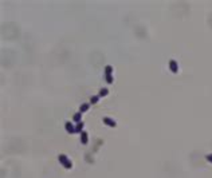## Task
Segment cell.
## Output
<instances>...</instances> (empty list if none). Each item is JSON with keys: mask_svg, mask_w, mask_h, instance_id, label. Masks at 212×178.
<instances>
[{"mask_svg": "<svg viewBox=\"0 0 212 178\" xmlns=\"http://www.w3.org/2000/svg\"><path fill=\"white\" fill-rule=\"evenodd\" d=\"M58 159H59V162L63 165V167H65V169H71V167H73V163H71V161L69 159V157H67V155L59 154Z\"/></svg>", "mask_w": 212, "mask_h": 178, "instance_id": "cell-1", "label": "cell"}, {"mask_svg": "<svg viewBox=\"0 0 212 178\" xmlns=\"http://www.w3.org/2000/svg\"><path fill=\"white\" fill-rule=\"evenodd\" d=\"M65 129H66V131L69 133V134H74V133H75V126L71 125L70 120H67V122L65 123Z\"/></svg>", "mask_w": 212, "mask_h": 178, "instance_id": "cell-3", "label": "cell"}, {"mask_svg": "<svg viewBox=\"0 0 212 178\" xmlns=\"http://www.w3.org/2000/svg\"><path fill=\"white\" fill-rule=\"evenodd\" d=\"M205 158H207V161H208V162L212 163V153H211V154H207V155H205Z\"/></svg>", "mask_w": 212, "mask_h": 178, "instance_id": "cell-13", "label": "cell"}, {"mask_svg": "<svg viewBox=\"0 0 212 178\" xmlns=\"http://www.w3.org/2000/svg\"><path fill=\"white\" fill-rule=\"evenodd\" d=\"M108 94H109V90L108 89H101L98 95H100V98H104V97H106Z\"/></svg>", "mask_w": 212, "mask_h": 178, "instance_id": "cell-10", "label": "cell"}, {"mask_svg": "<svg viewBox=\"0 0 212 178\" xmlns=\"http://www.w3.org/2000/svg\"><path fill=\"white\" fill-rule=\"evenodd\" d=\"M112 74H113V67L108 64V66L105 67V75H112Z\"/></svg>", "mask_w": 212, "mask_h": 178, "instance_id": "cell-11", "label": "cell"}, {"mask_svg": "<svg viewBox=\"0 0 212 178\" xmlns=\"http://www.w3.org/2000/svg\"><path fill=\"white\" fill-rule=\"evenodd\" d=\"M89 108H90V103H82V105L79 106V112L83 114V112H86Z\"/></svg>", "mask_w": 212, "mask_h": 178, "instance_id": "cell-6", "label": "cell"}, {"mask_svg": "<svg viewBox=\"0 0 212 178\" xmlns=\"http://www.w3.org/2000/svg\"><path fill=\"white\" fill-rule=\"evenodd\" d=\"M105 79H106V82H108L109 85L113 83V76H112V75H105Z\"/></svg>", "mask_w": 212, "mask_h": 178, "instance_id": "cell-12", "label": "cell"}, {"mask_svg": "<svg viewBox=\"0 0 212 178\" xmlns=\"http://www.w3.org/2000/svg\"><path fill=\"white\" fill-rule=\"evenodd\" d=\"M169 70L172 71L173 74H177L179 72V64H177V62L175 60V59H172L169 62Z\"/></svg>", "mask_w": 212, "mask_h": 178, "instance_id": "cell-2", "label": "cell"}, {"mask_svg": "<svg viewBox=\"0 0 212 178\" xmlns=\"http://www.w3.org/2000/svg\"><path fill=\"white\" fill-rule=\"evenodd\" d=\"M98 101H100V95H93L90 98V105H95V103H98Z\"/></svg>", "mask_w": 212, "mask_h": 178, "instance_id": "cell-9", "label": "cell"}, {"mask_svg": "<svg viewBox=\"0 0 212 178\" xmlns=\"http://www.w3.org/2000/svg\"><path fill=\"white\" fill-rule=\"evenodd\" d=\"M81 118H82V112H79V111H78V112H75V114H74V116H73V120H74V122H77V123H78V122H81Z\"/></svg>", "mask_w": 212, "mask_h": 178, "instance_id": "cell-8", "label": "cell"}, {"mask_svg": "<svg viewBox=\"0 0 212 178\" xmlns=\"http://www.w3.org/2000/svg\"><path fill=\"white\" fill-rule=\"evenodd\" d=\"M104 123L106 125V126H109V127H116V126H117V122H116V120L112 119V118H109V116L104 118Z\"/></svg>", "mask_w": 212, "mask_h": 178, "instance_id": "cell-4", "label": "cell"}, {"mask_svg": "<svg viewBox=\"0 0 212 178\" xmlns=\"http://www.w3.org/2000/svg\"><path fill=\"white\" fill-rule=\"evenodd\" d=\"M81 142L83 143V145H87V142H89V134H87L85 130L81 133Z\"/></svg>", "mask_w": 212, "mask_h": 178, "instance_id": "cell-5", "label": "cell"}, {"mask_svg": "<svg viewBox=\"0 0 212 178\" xmlns=\"http://www.w3.org/2000/svg\"><path fill=\"white\" fill-rule=\"evenodd\" d=\"M83 126H85L83 122H78V123L75 125V133H79V134H81V133L83 131Z\"/></svg>", "mask_w": 212, "mask_h": 178, "instance_id": "cell-7", "label": "cell"}]
</instances>
